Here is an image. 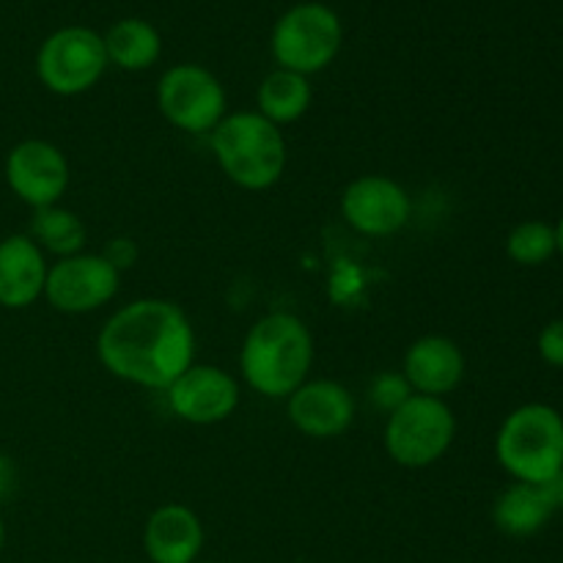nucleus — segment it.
I'll list each match as a JSON object with an SVG mask.
<instances>
[{
  "label": "nucleus",
  "instance_id": "obj_14",
  "mask_svg": "<svg viewBox=\"0 0 563 563\" xmlns=\"http://www.w3.org/2000/svg\"><path fill=\"white\" fill-rule=\"evenodd\" d=\"M467 372L465 352L449 335H421L412 341L401 361V374L410 383L412 394L445 399L462 385Z\"/></svg>",
  "mask_w": 563,
  "mask_h": 563
},
{
  "label": "nucleus",
  "instance_id": "obj_26",
  "mask_svg": "<svg viewBox=\"0 0 563 563\" xmlns=\"http://www.w3.org/2000/svg\"><path fill=\"white\" fill-rule=\"evenodd\" d=\"M539 487H542L544 498L550 500L553 511H561L563 509V471L555 473V476L544 478V482H539Z\"/></svg>",
  "mask_w": 563,
  "mask_h": 563
},
{
  "label": "nucleus",
  "instance_id": "obj_11",
  "mask_svg": "<svg viewBox=\"0 0 563 563\" xmlns=\"http://www.w3.org/2000/svg\"><path fill=\"white\" fill-rule=\"evenodd\" d=\"M170 412L192 427H214L229 421L240 407V383L223 366L192 363L165 390Z\"/></svg>",
  "mask_w": 563,
  "mask_h": 563
},
{
  "label": "nucleus",
  "instance_id": "obj_18",
  "mask_svg": "<svg viewBox=\"0 0 563 563\" xmlns=\"http://www.w3.org/2000/svg\"><path fill=\"white\" fill-rule=\"evenodd\" d=\"M311 82L306 75H297L289 69L269 71L256 91V113L273 121L275 126H286L300 121L311 108Z\"/></svg>",
  "mask_w": 563,
  "mask_h": 563
},
{
  "label": "nucleus",
  "instance_id": "obj_27",
  "mask_svg": "<svg viewBox=\"0 0 563 563\" xmlns=\"http://www.w3.org/2000/svg\"><path fill=\"white\" fill-rule=\"evenodd\" d=\"M555 247L563 253V218L559 220V225H555Z\"/></svg>",
  "mask_w": 563,
  "mask_h": 563
},
{
  "label": "nucleus",
  "instance_id": "obj_13",
  "mask_svg": "<svg viewBox=\"0 0 563 563\" xmlns=\"http://www.w3.org/2000/svg\"><path fill=\"white\" fill-rule=\"evenodd\" d=\"M355 396L335 379H306L286 399L291 427L313 440H335L355 423Z\"/></svg>",
  "mask_w": 563,
  "mask_h": 563
},
{
  "label": "nucleus",
  "instance_id": "obj_4",
  "mask_svg": "<svg viewBox=\"0 0 563 563\" xmlns=\"http://www.w3.org/2000/svg\"><path fill=\"white\" fill-rule=\"evenodd\" d=\"M495 456L515 482L539 484L563 471V418L548 405H522L506 416Z\"/></svg>",
  "mask_w": 563,
  "mask_h": 563
},
{
  "label": "nucleus",
  "instance_id": "obj_28",
  "mask_svg": "<svg viewBox=\"0 0 563 563\" xmlns=\"http://www.w3.org/2000/svg\"><path fill=\"white\" fill-rule=\"evenodd\" d=\"M5 548V522H3V515H0V553H3Z\"/></svg>",
  "mask_w": 563,
  "mask_h": 563
},
{
  "label": "nucleus",
  "instance_id": "obj_20",
  "mask_svg": "<svg viewBox=\"0 0 563 563\" xmlns=\"http://www.w3.org/2000/svg\"><path fill=\"white\" fill-rule=\"evenodd\" d=\"M27 236L42 247L44 256L53 253L55 258H66L86 251L88 229L80 214L55 203V207L33 209L31 234Z\"/></svg>",
  "mask_w": 563,
  "mask_h": 563
},
{
  "label": "nucleus",
  "instance_id": "obj_22",
  "mask_svg": "<svg viewBox=\"0 0 563 563\" xmlns=\"http://www.w3.org/2000/svg\"><path fill=\"white\" fill-rule=\"evenodd\" d=\"M410 396L412 388L401 372H379L377 377L368 383V399H372V405L377 407V410H383L385 416L399 410Z\"/></svg>",
  "mask_w": 563,
  "mask_h": 563
},
{
  "label": "nucleus",
  "instance_id": "obj_3",
  "mask_svg": "<svg viewBox=\"0 0 563 563\" xmlns=\"http://www.w3.org/2000/svg\"><path fill=\"white\" fill-rule=\"evenodd\" d=\"M209 146L225 179L247 192H262L278 185L289 163L284 130L256 110H236L225 115L209 132Z\"/></svg>",
  "mask_w": 563,
  "mask_h": 563
},
{
  "label": "nucleus",
  "instance_id": "obj_19",
  "mask_svg": "<svg viewBox=\"0 0 563 563\" xmlns=\"http://www.w3.org/2000/svg\"><path fill=\"white\" fill-rule=\"evenodd\" d=\"M104 38V53H108V64H115L119 69L141 71L148 69L154 60L163 53V42L154 25L146 20H121L115 22Z\"/></svg>",
  "mask_w": 563,
  "mask_h": 563
},
{
  "label": "nucleus",
  "instance_id": "obj_9",
  "mask_svg": "<svg viewBox=\"0 0 563 563\" xmlns=\"http://www.w3.org/2000/svg\"><path fill=\"white\" fill-rule=\"evenodd\" d=\"M121 289V273L102 253H77L49 264L44 300L60 313H93L108 306Z\"/></svg>",
  "mask_w": 563,
  "mask_h": 563
},
{
  "label": "nucleus",
  "instance_id": "obj_24",
  "mask_svg": "<svg viewBox=\"0 0 563 563\" xmlns=\"http://www.w3.org/2000/svg\"><path fill=\"white\" fill-rule=\"evenodd\" d=\"M539 355L550 366L563 368V319L544 324V330L539 333Z\"/></svg>",
  "mask_w": 563,
  "mask_h": 563
},
{
  "label": "nucleus",
  "instance_id": "obj_5",
  "mask_svg": "<svg viewBox=\"0 0 563 563\" xmlns=\"http://www.w3.org/2000/svg\"><path fill=\"white\" fill-rule=\"evenodd\" d=\"M456 440V416L445 399L412 394L385 421L383 443L390 460L407 471H423L443 460Z\"/></svg>",
  "mask_w": 563,
  "mask_h": 563
},
{
  "label": "nucleus",
  "instance_id": "obj_8",
  "mask_svg": "<svg viewBox=\"0 0 563 563\" xmlns=\"http://www.w3.org/2000/svg\"><path fill=\"white\" fill-rule=\"evenodd\" d=\"M108 69L104 38L91 27H60L36 55V75L58 97H80L102 80Z\"/></svg>",
  "mask_w": 563,
  "mask_h": 563
},
{
  "label": "nucleus",
  "instance_id": "obj_2",
  "mask_svg": "<svg viewBox=\"0 0 563 563\" xmlns=\"http://www.w3.org/2000/svg\"><path fill=\"white\" fill-rule=\"evenodd\" d=\"M313 366V335L297 313L273 311L256 319L240 350V374L264 399H289Z\"/></svg>",
  "mask_w": 563,
  "mask_h": 563
},
{
  "label": "nucleus",
  "instance_id": "obj_23",
  "mask_svg": "<svg viewBox=\"0 0 563 563\" xmlns=\"http://www.w3.org/2000/svg\"><path fill=\"white\" fill-rule=\"evenodd\" d=\"M102 256L108 258L119 273H124V269H132L137 264V258H141V247H137V242L130 240V236H113V240L104 245Z\"/></svg>",
  "mask_w": 563,
  "mask_h": 563
},
{
  "label": "nucleus",
  "instance_id": "obj_15",
  "mask_svg": "<svg viewBox=\"0 0 563 563\" xmlns=\"http://www.w3.org/2000/svg\"><path fill=\"white\" fill-rule=\"evenodd\" d=\"M143 550L152 563H198L203 550L201 517L185 504H163L148 515Z\"/></svg>",
  "mask_w": 563,
  "mask_h": 563
},
{
  "label": "nucleus",
  "instance_id": "obj_12",
  "mask_svg": "<svg viewBox=\"0 0 563 563\" xmlns=\"http://www.w3.org/2000/svg\"><path fill=\"white\" fill-rule=\"evenodd\" d=\"M69 179V159L49 141L31 137V141L16 143L5 157V181L11 192L31 209L60 203Z\"/></svg>",
  "mask_w": 563,
  "mask_h": 563
},
{
  "label": "nucleus",
  "instance_id": "obj_25",
  "mask_svg": "<svg viewBox=\"0 0 563 563\" xmlns=\"http://www.w3.org/2000/svg\"><path fill=\"white\" fill-rule=\"evenodd\" d=\"M16 465L9 454H0V500L11 498L16 489Z\"/></svg>",
  "mask_w": 563,
  "mask_h": 563
},
{
  "label": "nucleus",
  "instance_id": "obj_1",
  "mask_svg": "<svg viewBox=\"0 0 563 563\" xmlns=\"http://www.w3.org/2000/svg\"><path fill=\"white\" fill-rule=\"evenodd\" d=\"M97 357L121 383L165 394L196 363V330L181 306L141 297L104 322L97 335Z\"/></svg>",
  "mask_w": 563,
  "mask_h": 563
},
{
  "label": "nucleus",
  "instance_id": "obj_17",
  "mask_svg": "<svg viewBox=\"0 0 563 563\" xmlns=\"http://www.w3.org/2000/svg\"><path fill=\"white\" fill-rule=\"evenodd\" d=\"M553 515L555 511L550 506V500L544 498L542 487L528 482L509 484L493 506V520L498 526V531L515 539H526L539 533Z\"/></svg>",
  "mask_w": 563,
  "mask_h": 563
},
{
  "label": "nucleus",
  "instance_id": "obj_16",
  "mask_svg": "<svg viewBox=\"0 0 563 563\" xmlns=\"http://www.w3.org/2000/svg\"><path fill=\"white\" fill-rule=\"evenodd\" d=\"M49 262L27 234L0 240V306L20 311L44 297Z\"/></svg>",
  "mask_w": 563,
  "mask_h": 563
},
{
  "label": "nucleus",
  "instance_id": "obj_10",
  "mask_svg": "<svg viewBox=\"0 0 563 563\" xmlns=\"http://www.w3.org/2000/svg\"><path fill=\"white\" fill-rule=\"evenodd\" d=\"M341 218L357 234L394 236L410 223L412 198L405 187L385 174H363L341 192Z\"/></svg>",
  "mask_w": 563,
  "mask_h": 563
},
{
  "label": "nucleus",
  "instance_id": "obj_7",
  "mask_svg": "<svg viewBox=\"0 0 563 563\" xmlns=\"http://www.w3.org/2000/svg\"><path fill=\"white\" fill-rule=\"evenodd\" d=\"M157 108L187 135H209L229 115V97L218 77L198 64H176L159 77Z\"/></svg>",
  "mask_w": 563,
  "mask_h": 563
},
{
  "label": "nucleus",
  "instance_id": "obj_29",
  "mask_svg": "<svg viewBox=\"0 0 563 563\" xmlns=\"http://www.w3.org/2000/svg\"><path fill=\"white\" fill-rule=\"evenodd\" d=\"M198 563H212V561H198Z\"/></svg>",
  "mask_w": 563,
  "mask_h": 563
},
{
  "label": "nucleus",
  "instance_id": "obj_6",
  "mask_svg": "<svg viewBox=\"0 0 563 563\" xmlns=\"http://www.w3.org/2000/svg\"><path fill=\"white\" fill-rule=\"evenodd\" d=\"M344 31L333 9L322 3H302L286 11L273 31V55L278 69L297 75H317L339 55Z\"/></svg>",
  "mask_w": 563,
  "mask_h": 563
},
{
  "label": "nucleus",
  "instance_id": "obj_21",
  "mask_svg": "<svg viewBox=\"0 0 563 563\" xmlns=\"http://www.w3.org/2000/svg\"><path fill=\"white\" fill-rule=\"evenodd\" d=\"M555 251H559L555 247V229L542 220H526V223L515 225L509 240H506V253L520 267H539V264L550 262Z\"/></svg>",
  "mask_w": 563,
  "mask_h": 563
}]
</instances>
